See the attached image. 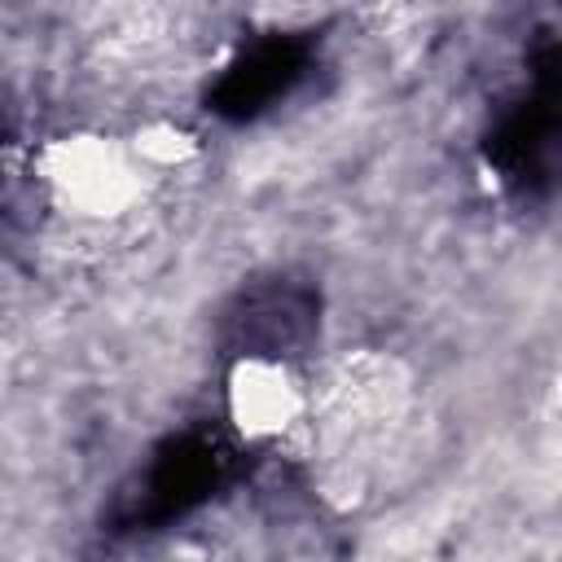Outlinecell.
I'll return each instance as SVG.
<instances>
[{"label": "cell", "instance_id": "6da1fadb", "mask_svg": "<svg viewBox=\"0 0 562 562\" xmlns=\"http://www.w3.org/2000/svg\"><path fill=\"white\" fill-rule=\"evenodd\" d=\"M417 417V378L386 347L338 351L312 373V417L299 457L334 509H360L391 474Z\"/></svg>", "mask_w": 562, "mask_h": 562}, {"label": "cell", "instance_id": "7a4b0ae2", "mask_svg": "<svg viewBox=\"0 0 562 562\" xmlns=\"http://www.w3.org/2000/svg\"><path fill=\"white\" fill-rule=\"evenodd\" d=\"M31 184L66 224L119 228L149 206L162 180L132 145V132L70 127L31 154Z\"/></svg>", "mask_w": 562, "mask_h": 562}, {"label": "cell", "instance_id": "3957f363", "mask_svg": "<svg viewBox=\"0 0 562 562\" xmlns=\"http://www.w3.org/2000/svg\"><path fill=\"white\" fill-rule=\"evenodd\" d=\"M224 417L250 448L299 452L312 417V373L272 351H241L224 373Z\"/></svg>", "mask_w": 562, "mask_h": 562}, {"label": "cell", "instance_id": "277c9868", "mask_svg": "<svg viewBox=\"0 0 562 562\" xmlns=\"http://www.w3.org/2000/svg\"><path fill=\"white\" fill-rule=\"evenodd\" d=\"M132 145L140 149V158L154 167L158 180H167V176L193 167L198 154H202L198 136H193L189 127H180L176 119H149V123H136V127H132Z\"/></svg>", "mask_w": 562, "mask_h": 562}]
</instances>
